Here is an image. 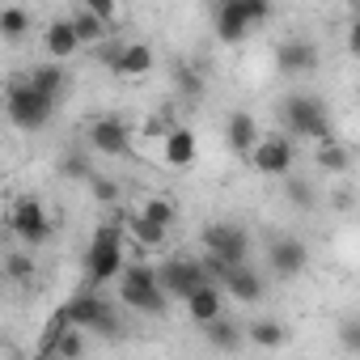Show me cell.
<instances>
[{"label":"cell","instance_id":"cell-2","mask_svg":"<svg viewBox=\"0 0 360 360\" xmlns=\"http://www.w3.org/2000/svg\"><path fill=\"white\" fill-rule=\"evenodd\" d=\"M127 255H123V221L119 225H98V233L85 246V276L89 284H110L123 271Z\"/></svg>","mask_w":360,"mask_h":360},{"label":"cell","instance_id":"cell-9","mask_svg":"<svg viewBox=\"0 0 360 360\" xmlns=\"http://www.w3.org/2000/svg\"><path fill=\"white\" fill-rule=\"evenodd\" d=\"M246 157H250V165H255L259 174L284 178V174H292V157H297V153H292V140H288V136H259Z\"/></svg>","mask_w":360,"mask_h":360},{"label":"cell","instance_id":"cell-35","mask_svg":"<svg viewBox=\"0 0 360 360\" xmlns=\"http://www.w3.org/2000/svg\"><path fill=\"white\" fill-rule=\"evenodd\" d=\"M89 187H94V195H98L102 204H110V200L119 195V187L110 183V178H89Z\"/></svg>","mask_w":360,"mask_h":360},{"label":"cell","instance_id":"cell-14","mask_svg":"<svg viewBox=\"0 0 360 360\" xmlns=\"http://www.w3.org/2000/svg\"><path fill=\"white\" fill-rule=\"evenodd\" d=\"M161 157H165L169 169H191L195 157H200L195 131H191V127H169V131L161 136Z\"/></svg>","mask_w":360,"mask_h":360},{"label":"cell","instance_id":"cell-17","mask_svg":"<svg viewBox=\"0 0 360 360\" xmlns=\"http://www.w3.org/2000/svg\"><path fill=\"white\" fill-rule=\"evenodd\" d=\"M212 22H217V39H221V43H229V47H233V43H242V39L255 30V26L246 22V13L238 9V0H221Z\"/></svg>","mask_w":360,"mask_h":360},{"label":"cell","instance_id":"cell-20","mask_svg":"<svg viewBox=\"0 0 360 360\" xmlns=\"http://www.w3.org/2000/svg\"><path fill=\"white\" fill-rule=\"evenodd\" d=\"M318 169H326V174H347L352 169V148L343 144V140H335V136H326V140H318Z\"/></svg>","mask_w":360,"mask_h":360},{"label":"cell","instance_id":"cell-31","mask_svg":"<svg viewBox=\"0 0 360 360\" xmlns=\"http://www.w3.org/2000/svg\"><path fill=\"white\" fill-rule=\"evenodd\" d=\"M60 169H64V178H81V183H89V178H94V169H89V157H85V153H68Z\"/></svg>","mask_w":360,"mask_h":360},{"label":"cell","instance_id":"cell-6","mask_svg":"<svg viewBox=\"0 0 360 360\" xmlns=\"http://www.w3.org/2000/svg\"><path fill=\"white\" fill-rule=\"evenodd\" d=\"M64 309H68V322L81 326V330H102V335H115V330H119L115 305H110L102 292H94V288H77V292L64 301Z\"/></svg>","mask_w":360,"mask_h":360},{"label":"cell","instance_id":"cell-15","mask_svg":"<svg viewBox=\"0 0 360 360\" xmlns=\"http://www.w3.org/2000/svg\"><path fill=\"white\" fill-rule=\"evenodd\" d=\"M276 68L284 77H305V72L318 68V47L309 39H288V43L276 47Z\"/></svg>","mask_w":360,"mask_h":360},{"label":"cell","instance_id":"cell-30","mask_svg":"<svg viewBox=\"0 0 360 360\" xmlns=\"http://www.w3.org/2000/svg\"><path fill=\"white\" fill-rule=\"evenodd\" d=\"M174 81H178V89H183L187 98H200V94H204V77H200L195 68H187V64L174 68Z\"/></svg>","mask_w":360,"mask_h":360},{"label":"cell","instance_id":"cell-4","mask_svg":"<svg viewBox=\"0 0 360 360\" xmlns=\"http://www.w3.org/2000/svg\"><path fill=\"white\" fill-rule=\"evenodd\" d=\"M250 259V238L242 225H229V221H217L204 229V267L217 271V267H233V263H246Z\"/></svg>","mask_w":360,"mask_h":360},{"label":"cell","instance_id":"cell-33","mask_svg":"<svg viewBox=\"0 0 360 360\" xmlns=\"http://www.w3.org/2000/svg\"><path fill=\"white\" fill-rule=\"evenodd\" d=\"M238 9L246 13L250 26H263V22L271 18V0H238Z\"/></svg>","mask_w":360,"mask_h":360},{"label":"cell","instance_id":"cell-11","mask_svg":"<svg viewBox=\"0 0 360 360\" xmlns=\"http://www.w3.org/2000/svg\"><path fill=\"white\" fill-rule=\"evenodd\" d=\"M89 148L106 153V157H127L131 153V123H123L119 115H102L89 123Z\"/></svg>","mask_w":360,"mask_h":360},{"label":"cell","instance_id":"cell-34","mask_svg":"<svg viewBox=\"0 0 360 360\" xmlns=\"http://www.w3.org/2000/svg\"><path fill=\"white\" fill-rule=\"evenodd\" d=\"M81 9H85V13H94V18H98V22H106V26H110V22H115V13H119L115 0H81Z\"/></svg>","mask_w":360,"mask_h":360},{"label":"cell","instance_id":"cell-36","mask_svg":"<svg viewBox=\"0 0 360 360\" xmlns=\"http://www.w3.org/2000/svg\"><path fill=\"white\" fill-rule=\"evenodd\" d=\"M343 343H347V352H360V326L352 318L343 322Z\"/></svg>","mask_w":360,"mask_h":360},{"label":"cell","instance_id":"cell-1","mask_svg":"<svg viewBox=\"0 0 360 360\" xmlns=\"http://www.w3.org/2000/svg\"><path fill=\"white\" fill-rule=\"evenodd\" d=\"M56 102H60V98H51V94L34 89V85L22 77V81H13V85H9V94H5V119H9L13 127H22V131H39V127H47V123H51Z\"/></svg>","mask_w":360,"mask_h":360},{"label":"cell","instance_id":"cell-28","mask_svg":"<svg viewBox=\"0 0 360 360\" xmlns=\"http://www.w3.org/2000/svg\"><path fill=\"white\" fill-rule=\"evenodd\" d=\"M85 352V339H81V326H68V330H60V339H56V347H51V356H81Z\"/></svg>","mask_w":360,"mask_h":360},{"label":"cell","instance_id":"cell-13","mask_svg":"<svg viewBox=\"0 0 360 360\" xmlns=\"http://www.w3.org/2000/svg\"><path fill=\"white\" fill-rule=\"evenodd\" d=\"M267 263H271V271H276L280 280H292V276H301V271L309 267V246H305L301 238L284 233V238H276V242L267 246Z\"/></svg>","mask_w":360,"mask_h":360},{"label":"cell","instance_id":"cell-23","mask_svg":"<svg viewBox=\"0 0 360 360\" xmlns=\"http://www.w3.org/2000/svg\"><path fill=\"white\" fill-rule=\"evenodd\" d=\"M30 34V13L22 5H5L0 9V39L5 43H22Z\"/></svg>","mask_w":360,"mask_h":360},{"label":"cell","instance_id":"cell-7","mask_svg":"<svg viewBox=\"0 0 360 360\" xmlns=\"http://www.w3.org/2000/svg\"><path fill=\"white\" fill-rule=\"evenodd\" d=\"M153 271H157V284H161V292H165L169 301H183L191 288H200V284L212 280V271L204 267V259H165V263L153 267Z\"/></svg>","mask_w":360,"mask_h":360},{"label":"cell","instance_id":"cell-29","mask_svg":"<svg viewBox=\"0 0 360 360\" xmlns=\"http://www.w3.org/2000/svg\"><path fill=\"white\" fill-rule=\"evenodd\" d=\"M288 178V174H284ZM284 195H288V204H297V208H314L318 200H314V187L305 183V178H288L284 183Z\"/></svg>","mask_w":360,"mask_h":360},{"label":"cell","instance_id":"cell-26","mask_svg":"<svg viewBox=\"0 0 360 360\" xmlns=\"http://www.w3.org/2000/svg\"><path fill=\"white\" fill-rule=\"evenodd\" d=\"M68 22H72V30H77V43H81V47H98V43H102V34H106V22H98V18H94V13H85V9H81L77 18H68Z\"/></svg>","mask_w":360,"mask_h":360},{"label":"cell","instance_id":"cell-25","mask_svg":"<svg viewBox=\"0 0 360 360\" xmlns=\"http://www.w3.org/2000/svg\"><path fill=\"white\" fill-rule=\"evenodd\" d=\"M246 339L255 343V347H284V326L280 322H271V318H263V322H250L246 326Z\"/></svg>","mask_w":360,"mask_h":360},{"label":"cell","instance_id":"cell-37","mask_svg":"<svg viewBox=\"0 0 360 360\" xmlns=\"http://www.w3.org/2000/svg\"><path fill=\"white\" fill-rule=\"evenodd\" d=\"M165 131H169V123H165V119H157V115H153V119H144V136H165Z\"/></svg>","mask_w":360,"mask_h":360},{"label":"cell","instance_id":"cell-8","mask_svg":"<svg viewBox=\"0 0 360 360\" xmlns=\"http://www.w3.org/2000/svg\"><path fill=\"white\" fill-rule=\"evenodd\" d=\"M98 60L110 68V72H119V77H144V72H153V64H157V56H153V47L148 43H110V47H102L98 43Z\"/></svg>","mask_w":360,"mask_h":360},{"label":"cell","instance_id":"cell-21","mask_svg":"<svg viewBox=\"0 0 360 360\" xmlns=\"http://www.w3.org/2000/svg\"><path fill=\"white\" fill-rule=\"evenodd\" d=\"M34 89H43V94H51V98H60L64 89H68V72L60 68V60H51V64H39V68H30V77H26Z\"/></svg>","mask_w":360,"mask_h":360},{"label":"cell","instance_id":"cell-5","mask_svg":"<svg viewBox=\"0 0 360 360\" xmlns=\"http://www.w3.org/2000/svg\"><path fill=\"white\" fill-rule=\"evenodd\" d=\"M280 119H284V127H288L292 136H309V140H326V136H335V127H330V110H326L314 94H292V98H284Z\"/></svg>","mask_w":360,"mask_h":360},{"label":"cell","instance_id":"cell-16","mask_svg":"<svg viewBox=\"0 0 360 360\" xmlns=\"http://www.w3.org/2000/svg\"><path fill=\"white\" fill-rule=\"evenodd\" d=\"M183 305H187V318L191 322H212V318H221L225 314V297H221V284L217 280H208V284H200V288H191L187 297H183Z\"/></svg>","mask_w":360,"mask_h":360},{"label":"cell","instance_id":"cell-12","mask_svg":"<svg viewBox=\"0 0 360 360\" xmlns=\"http://www.w3.org/2000/svg\"><path fill=\"white\" fill-rule=\"evenodd\" d=\"M212 280L233 297V301H246V305H255L263 292H267V280L250 267V263H233V267H217L212 271Z\"/></svg>","mask_w":360,"mask_h":360},{"label":"cell","instance_id":"cell-22","mask_svg":"<svg viewBox=\"0 0 360 360\" xmlns=\"http://www.w3.org/2000/svg\"><path fill=\"white\" fill-rule=\"evenodd\" d=\"M123 229H127L144 250H161V246H165V225H153V221H148V217H140V212H136V217H127V221H123Z\"/></svg>","mask_w":360,"mask_h":360},{"label":"cell","instance_id":"cell-32","mask_svg":"<svg viewBox=\"0 0 360 360\" xmlns=\"http://www.w3.org/2000/svg\"><path fill=\"white\" fill-rule=\"evenodd\" d=\"M140 217H148L153 225H165V229H169V225H174V204H165V200H148V204L140 208Z\"/></svg>","mask_w":360,"mask_h":360},{"label":"cell","instance_id":"cell-19","mask_svg":"<svg viewBox=\"0 0 360 360\" xmlns=\"http://www.w3.org/2000/svg\"><path fill=\"white\" fill-rule=\"evenodd\" d=\"M225 131H229V148H233V153H250L255 140H259V119H255L250 110H238V115H229Z\"/></svg>","mask_w":360,"mask_h":360},{"label":"cell","instance_id":"cell-27","mask_svg":"<svg viewBox=\"0 0 360 360\" xmlns=\"http://www.w3.org/2000/svg\"><path fill=\"white\" fill-rule=\"evenodd\" d=\"M5 276H9L13 284H30V280H34V259H30V255H9V259H5Z\"/></svg>","mask_w":360,"mask_h":360},{"label":"cell","instance_id":"cell-3","mask_svg":"<svg viewBox=\"0 0 360 360\" xmlns=\"http://www.w3.org/2000/svg\"><path fill=\"white\" fill-rule=\"evenodd\" d=\"M115 280H119V297H123V305H131L136 314H165L169 297L161 292L153 267H144V263H123V271H119Z\"/></svg>","mask_w":360,"mask_h":360},{"label":"cell","instance_id":"cell-24","mask_svg":"<svg viewBox=\"0 0 360 360\" xmlns=\"http://www.w3.org/2000/svg\"><path fill=\"white\" fill-rule=\"evenodd\" d=\"M204 335H208V343L221 347V352H238V347H242V330H238L233 322H225V318L204 322Z\"/></svg>","mask_w":360,"mask_h":360},{"label":"cell","instance_id":"cell-18","mask_svg":"<svg viewBox=\"0 0 360 360\" xmlns=\"http://www.w3.org/2000/svg\"><path fill=\"white\" fill-rule=\"evenodd\" d=\"M43 43H47V56L51 60H68V56H77L81 51V43H77V30H72V22L68 18H60V22H51L47 26V34H43Z\"/></svg>","mask_w":360,"mask_h":360},{"label":"cell","instance_id":"cell-10","mask_svg":"<svg viewBox=\"0 0 360 360\" xmlns=\"http://www.w3.org/2000/svg\"><path fill=\"white\" fill-rule=\"evenodd\" d=\"M9 225H13V233L26 242V246H43L47 238H51V217H47V208L34 200V195H26V200H18L13 204V217H9Z\"/></svg>","mask_w":360,"mask_h":360}]
</instances>
